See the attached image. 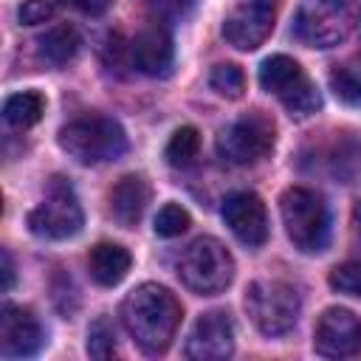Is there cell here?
<instances>
[{
    "instance_id": "13",
    "label": "cell",
    "mask_w": 361,
    "mask_h": 361,
    "mask_svg": "<svg viewBox=\"0 0 361 361\" xmlns=\"http://www.w3.org/2000/svg\"><path fill=\"white\" fill-rule=\"evenodd\" d=\"M223 220L231 228V234L248 248H259L268 240V212L259 195L254 192L228 195L223 203Z\"/></svg>"
},
{
    "instance_id": "6",
    "label": "cell",
    "mask_w": 361,
    "mask_h": 361,
    "mask_svg": "<svg viewBox=\"0 0 361 361\" xmlns=\"http://www.w3.org/2000/svg\"><path fill=\"white\" fill-rule=\"evenodd\" d=\"M259 87L274 93L285 104V110L299 118H305L322 107L319 90L305 76L302 65L285 54H274L259 65Z\"/></svg>"
},
{
    "instance_id": "30",
    "label": "cell",
    "mask_w": 361,
    "mask_h": 361,
    "mask_svg": "<svg viewBox=\"0 0 361 361\" xmlns=\"http://www.w3.org/2000/svg\"><path fill=\"white\" fill-rule=\"evenodd\" d=\"M353 226H355V234L361 237V200L353 206Z\"/></svg>"
},
{
    "instance_id": "21",
    "label": "cell",
    "mask_w": 361,
    "mask_h": 361,
    "mask_svg": "<svg viewBox=\"0 0 361 361\" xmlns=\"http://www.w3.org/2000/svg\"><path fill=\"white\" fill-rule=\"evenodd\" d=\"M200 149V133L195 127H178L166 144V161L172 166H189L197 158Z\"/></svg>"
},
{
    "instance_id": "3",
    "label": "cell",
    "mask_w": 361,
    "mask_h": 361,
    "mask_svg": "<svg viewBox=\"0 0 361 361\" xmlns=\"http://www.w3.org/2000/svg\"><path fill=\"white\" fill-rule=\"evenodd\" d=\"M282 223L288 231V240L302 254H319L330 243V212L322 195L305 186H290L279 197Z\"/></svg>"
},
{
    "instance_id": "28",
    "label": "cell",
    "mask_w": 361,
    "mask_h": 361,
    "mask_svg": "<svg viewBox=\"0 0 361 361\" xmlns=\"http://www.w3.org/2000/svg\"><path fill=\"white\" fill-rule=\"evenodd\" d=\"M62 3H68V6L79 8V11H82V14H87V17H102V14L110 8V3H113V0H62Z\"/></svg>"
},
{
    "instance_id": "19",
    "label": "cell",
    "mask_w": 361,
    "mask_h": 361,
    "mask_svg": "<svg viewBox=\"0 0 361 361\" xmlns=\"http://www.w3.org/2000/svg\"><path fill=\"white\" fill-rule=\"evenodd\" d=\"M45 113V99L37 93V90H23V93H14L6 99L3 104V118L8 127L14 130H28L34 127Z\"/></svg>"
},
{
    "instance_id": "9",
    "label": "cell",
    "mask_w": 361,
    "mask_h": 361,
    "mask_svg": "<svg viewBox=\"0 0 361 361\" xmlns=\"http://www.w3.org/2000/svg\"><path fill=\"white\" fill-rule=\"evenodd\" d=\"M85 214L68 180L54 178L42 203L28 212V228L45 240H68L82 231Z\"/></svg>"
},
{
    "instance_id": "11",
    "label": "cell",
    "mask_w": 361,
    "mask_h": 361,
    "mask_svg": "<svg viewBox=\"0 0 361 361\" xmlns=\"http://www.w3.org/2000/svg\"><path fill=\"white\" fill-rule=\"evenodd\" d=\"M313 350L324 358H353L361 353V319L347 307H327L313 330Z\"/></svg>"
},
{
    "instance_id": "14",
    "label": "cell",
    "mask_w": 361,
    "mask_h": 361,
    "mask_svg": "<svg viewBox=\"0 0 361 361\" xmlns=\"http://www.w3.org/2000/svg\"><path fill=\"white\" fill-rule=\"evenodd\" d=\"M45 344V330L39 319L17 305H3L0 313V353L6 358H25L37 355Z\"/></svg>"
},
{
    "instance_id": "22",
    "label": "cell",
    "mask_w": 361,
    "mask_h": 361,
    "mask_svg": "<svg viewBox=\"0 0 361 361\" xmlns=\"http://www.w3.org/2000/svg\"><path fill=\"white\" fill-rule=\"evenodd\" d=\"M209 85H212L214 93H220L223 99H231V102L245 93V76H243V71H240L237 65H231V62L214 65L212 73H209Z\"/></svg>"
},
{
    "instance_id": "12",
    "label": "cell",
    "mask_w": 361,
    "mask_h": 361,
    "mask_svg": "<svg viewBox=\"0 0 361 361\" xmlns=\"http://www.w3.org/2000/svg\"><path fill=\"white\" fill-rule=\"evenodd\" d=\"M234 353V324L226 310H206L195 319L186 338V358L220 361Z\"/></svg>"
},
{
    "instance_id": "16",
    "label": "cell",
    "mask_w": 361,
    "mask_h": 361,
    "mask_svg": "<svg viewBox=\"0 0 361 361\" xmlns=\"http://www.w3.org/2000/svg\"><path fill=\"white\" fill-rule=\"evenodd\" d=\"M149 203V186L141 175H124L110 189V214L118 226L133 228Z\"/></svg>"
},
{
    "instance_id": "7",
    "label": "cell",
    "mask_w": 361,
    "mask_h": 361,
    "mask_svg": "<svg viewBox=\"0 0 361 361\" xmlns=\"http://www.w3.org/2000/svg\"><path fill=\"white\" fill-rule=\"evenodd\" d=\"M358 8L350 0H316L299 8L293 34L307 48H333L353 31Z\"/></svg>"
},
{
    "instance_id": "18",
    "label": "cell",
    "mask_w": 361,
    "mask_h": 361,
    "mask_svg": "<svg viewBox=\"0 0 361 361\" xmlns=\"http://www.w3.org/2000/svg\"><path fill=\"white\" fill-rule=\"evenodd\" d=\"M79 45H82V37L73 25H54L39 37L37 54H39L42 62H48L54 68H62L76 56Z\"/></svg>"
},
{
    "instance_id": "25",
    "label": "cell",
    "mask_w": 361,
    "mask_h": 361,
    "mask_svg": "<svg viewBox=\"0 0 361 361\" xmlns=\"http://www.w3.org/2000/svg\"><path fill=\"white\" fill-rule=\"evenodd\" d=\"M195 3L197 0H152L149 3V14L161 25H175V23H183L192 14Z\"/></svg>"
},
{
    "instance_id": "2",
    "label": "cell",
    "mask_w": 361,
    "mask_h": 361,
    "mask_svg": "<svg viewBox=\"0 0 361 361\" xmlns=\"http://www.w3.org/2000/svg\"><path fill=\"white\" fill-rule=\"evenodd\" d=\"M59 147L79 164H107L127 152V133L116 118L107 116H82L68 121L59 135Z\"/></svg>"
},
{
    "instance_id": "17",
    "label": "cell",
    "mask_w": 361,
    "mask_h": 361,
    "mask_svg": "<svg viewBox=\"0 0 361 361\" xmlns=\"http://www.w3.org/2000/svg\"><path fill=\"white\" fill-rule=\"evenodd\" d=\"M130 265H133V257H130V251H127L124 245H118V243H99V245H93L90 254H87V271H90L93 282L102 285V288L118 285V282L127 276Z\"/></svg>"
},
{
    "instance_id": "24",
    "label": "cell",
    "mask_w": 361,
    "mask_h": 361,
    "mask_svg": "<svg viewBox=\"0 0 361 361\" xmlns=\"http://www.w3.org/2000/svg\"><path fill=\"white\" fill-rule=\"evenodd\" d=\"M192 226V217H189V212L183 209V206H178V203H164L161 209H158V214H155V234L158 237H178V234H183L186 228Z\"/></svg>"
},
{
    "instance_id": "29",
    "label": "cell",
    "mask_w": 361,
    "mask_h": 361,
    "mask_svg": "<svg viewBox=\"0 0 361 361\" xmlns=\"http://www.w3.org/2000/svg\"><path fill=\"white\" fill-rule=\"evenodd\" d=\"M0 259H3V293H8L14 288V262H11V254L6 248L0 251Z\"/></svg>"
},
{
    "instance_id": "1",
    "label": "cell",
    "mask_w": 361,
    "mask_h": 361,
    "mask_svg": "<svg viewBox=\"0 0 361 361\" xmlns=\"http://www.w3.org/2000/svg\"><path fill=\"white\" fill-rule=\"evenodd\" d=\"M180 316L183 307L178 296L158 282H144L133 288L121 302V322L127 333L149 355H158L172 344Z\"/></svg>"
},
{
    "instance_id": "20",
    "label": "cell",
    "mask_w": 361,
    "mask_h": 361,
    "mask_svg": "<svg viewBox=\"0 0 361 361\" xmlns=\"http://www.w3.org/2000/svg\"><path fill=\"white\" fill-rule=\"evenodd\" d=\"M330 90L336 93L338 102L350 107H361V71L353 65H336L327 76Z\"/></svg>"
},
{
    "instance_id": "8",
    "label": "cell",
    "mask_w": 361,
    "mask_h": 361,
    "mask_svg": "<svg viewBox=\"0 0 361 361\" xmlns=\"http://www.w3.org/2000/svg\"><path fill=\"white\" fill-rule=\"evenodd\" d=\"M274 144H276V124L262 110H251L240 116L217 135L220 158L237 166H248V164L268 158Z\"/></svg>"
},
{
    "instance_id": "23",
    "label": "cell",
    "mask_w": 361,
    "mask_h": 361,
    "mask_svg": "<svg viewBox=\"0 0 361 361\" xmlns=\"http://www.w3.org/2000/svg\"><path fill=\"white\" fill-rule=\"evenodd\" d=\"M87 355L90 358H113L116 355V330L107 316H99L87 330Z\"/></svg>"
},
{
    "instance_id": "4",
    "label": "cell",
    "mask_w": 361,
    "mask_h": 361,
    "mask_svg": "<svg viewBox=\"0 0 361 361\" xmlns=\"http://www.w3.org/2000/svg\"><path fill=\"white\" fill-rule=\"evenodd\" d=\"M178 279L200 296H214L226 290L234 279V259L228 248L214 237L192 240L178 257Z\"/></svg>"
},
{
    "instance_id": "15",
    "label": "cell",
    "mask_w": 361,
    "mask_h": 361,
    "mask_svg": "<svg viewBox=\"0 0 361 361\" xmlns=\"http://www.w3.org/2000/svg\"><path fill=\"white\" fill-rule=\"evenodd\" d=\"M130 59L147 76H166L172 68V59H175V48H172V37H169L166 25L152 23V25L141 28L135 34V39L130 42Z\"/></svg>"
},
{
    "instance_id": "26",
    "label": "cell",
    "mask_w": 361,
    "mask_h": 361,
    "mask_svg": "<svg viewBox=\"0 0 361 361\" xmlns=\"http://www.w3.org/2000/svg\"><path fill=\"white\" fill-rule=\"evenodd\" d=\"M330 288L338 290V293H347V296H358L361 299V262H344V265H336L327 276Z\"/></svg>"
},
{
    "instance_id": "5",
    "label": "cell",
    "mask_w": 361,
    "mask_h": 361,
    "mask_svg": "<svg viewBox=\"0 0 361 361\" xmlns=\"http://www.w3.org/2000/svg\"><path fill=\"white\" fill-rule=\"evenodd\" d=\"M245 310L262 336H285L299 322L302 299L282 279H257L245 290Z\"/></svg>"
},
{
    "instance_id": "10",
    "label": "cell",
    "mask_w": 361,
    "mask_h": 361,
    "mask_svg": "<svg viewBox=\"0 0 361 361\" xmlns=\"http://www.w3.org/2000/svg\"><path fill=\"white\" fill-rule=\"evenodd\" d=\"M276 0H245L223 23V37L237 51H257L274 31Z\"/></svg>"
},
{
    "instance_id": "27",
    "label": "cell",
    "mask_w": 361,
    "mask_h": 361,
    "mask_svg": "<svg viewBox=\"0 0 361 361\" xmlns=\"http://www.w3.org/2000/svg\"><path fill=\"white\" fill-rule=\"evenodd\" d=\"M59 3L62 0H25L20 6V11H17V17H20L23 25H39V23H45V20L54 17V11H56Z\"/></svg>"
}]
</instances>
